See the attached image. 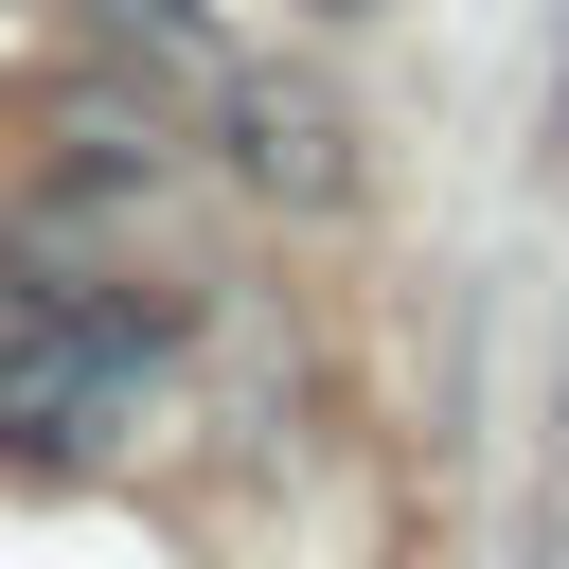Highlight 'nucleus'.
I'll return each instance as SVG.
<instances>
[{"mask_svg":"<svg viewBox=\"0 0 569 569\" xmlns=\"http://www.w3.org/2000/svg\"><path fill=\"white\" fill-rule=\"evenodd\" d=\"M178 373V302L71 249H0V462H107Z\"/></svg>","mask_w":569,"mask_h":569,"instance_id":"f257e3e1","label":"nucleus"}]
</instances>
